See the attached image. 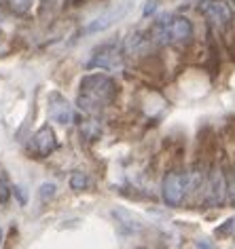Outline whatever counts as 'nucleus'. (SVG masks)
<instances>
[{
    "label": "nucleus",
    "instance_id": "obj_1",
    "mask_svg": "<svg viewBox=\"0 0 235 249\" xmlns=\"http://www.w3.org/2000/svg\"><path fill=\"white\" fill-rule=\"evenodd\" d=\"M117 97V83L106 74H87L78 87L77 106L87 114H98Z\"/></svg>",
    "mask_w": 235,
    "mask_h": 249
},
{
    "label": "nucleus",
    "instance_id": "obj_2",
    "mask_svg": "<svg viewBox=\"0 0 235 249\" xmlns=\"http://www.w3.org/2000/svg\"><path fill=\"white\" fill-rule=\"evenodd\" d=\"M153 40L159 45H174L184 42L193 36V23L182 15H161L153 26Z\"/></svg>",
    "mask_w": 235,
    "mask_h": 249
},
{
    "label": "nucleus",
    "instance_id": "obj_3",
    "mask_svg": "<svg viewBox=\"0 0 235 249\" xmlns=\"http://www.w3.org/2000/svg\"><path fill=\"white\" fill-rule=\"evenodd\" d=\"M197 186V176L195 173H180V171H172L163 179V198L165 203L172 207H178L189 190H193Z\"/></svg>",
    "mask_w": 235,
    "mask_h": 249
},
{
    "label": "nucleus",
    "instance_id": "obj_4",
    "mask_svg": "<svg viewBox=\"0 0 235 249\" xmlns=\"http://www.w3.org/2000/svg\"><path fill=\"white\" fill-rule=\"evenodd\" d=\"M87 66L100 68V70H119V68H123V55L115 42H108V45L98 47L91 53V59Z\"/></svg>",
    "mask_w": 235,
    "mask_h": 249
},
{
    "label": "nucleus",
    "instance_id": "obj_5",
    "mask_svg": "<svg viewBox=\"0 0 235 249\" xmlns=\"http://www.w3.org/2000/svg\"><path fill=\"white\" fill-rule=\"evenodd\" d=\"M129 9H132V2H121V4H117V7L108 9L106 13H102L100 17H96V19L91 21L87 28H85V34H98V32L108 30L110 26H115L117 21H121L123 17L129 13Z\"/></svg>",
    "mask_w": 235,
    "mask_h": 249
},
{
    "label": "nucleus",
    "instance_id": "obj_6",
    "mask_svg": "<svg viewBox=\"0 0 235 249\" xmlns=\"http://www.w3.org/2000/svg\"><path fill=\"white\" fill-rule=\"evenodd\" d=\"M199 11L220 30L227 28L229 21H231V9H229V4L225 0H201Z\"/></svg>",
    "mask_w": 235,
    "mask_h": 249
},
{
    "label": "nucleus",
    "instance_id": "obj_7",
    "mask_svg": "<svg viewBox=\"0 0 235 249\" xmlns=\"http://www.w3.org/2000/svg\"><path fill=\"white\" fill-rule=\"evenodd\" d=\"M47 110H49V118H51V121L59 123V124L72 123V108L61 93H58V91L49 93V108Z\"/></svg>",
    "mask_w": 235,
    "mask_h": 249
},
{
    "label": "nucleus",
    "instance_id": "obj_8",
    "mask_svg": "<svg viewBox=\"0 0 235 249\" xmlns=\"http://www.w3.org/2000/svg\"><path fill=\"white\" fill-rule=\"evenodd\" d=\"M55 148H58V140H55L53 129L49 127V124L40 127L32 138V150L39 154V157H49Z\"/></svg>",
    "mask_w": 235,
    "mask_h": 249
},
{
    "label": "nucleus",
    "instance_id": "obj_9",
    "mask_svg": "<svg viewBox=\"0 0 235 249\" xmlns=\"http://www.w3.org/2000/svg\"><path fill=\"white\" fill-rule=\"evenodd\" d=\"M225 179H222L220 173H212V178H210V184H208V195H206V203L210 207H218L225 201Z\"/></svg>",
    "mask_w": 235,
    "mask_h": 249
},
{
    "label": "nucleus",
    "instance_id": "obj_10",
    "mask_svg": "<svg viewBox=\"0 0 235 249\" xmlns=\"http://www.w3.org/2000/svg\"><path fill=\"white\" fill-rule=\"evenodd\" d=\"M87 186H89V178L85 176V173H81V171L72 173V178H70V188L72 190H85Z\"/></svg>",
    "mask_w": 235,
    "mask_h": 249
},
{
    "label": "nucleus",
    "instance_id": "obj_11",
    "mask_svg": "<svg viewBox=\"0 0 235 249\" xmlns=\"http://www.w3.org/2000/svg\"><path fill=\"white\" fill-rule=\"evenodd\" d=\"M9 2V7L15 11V13H26V11L32 7V2L34 0H7Z\"/></svg>",
    "mask_w": 235,
    "mask_h": 249
},
{
    "label": "nucleus",
    "instance_id": "obj_12",
    "mask_svg": "<svg viewBox=\"0 0 235 249\" xmlns=\"http://www.w3.org/2000/svg\"><path fill=\"white\" fill-rule=\"evenodd\" d=\"M9 198H11V186L7 179L0 178V205H7Z\"/></svg>",
    "mask_w": 235,
    "mask_h": 249
},
{
    "label": "nucleus",
    "instance_id": "obj_13",
    "mask_svg": "<svg viewBox=\"0 0 235 249\" xmlns=\"http://www.w3.org/2000/svg\"><path fill=\"white\" fill-rule=\"evenodd\" d=\"M159 9V0H144V9H142V17L153 15Z\"/></svg>",
    "mask_w": 235,
    "mask_h": 249
},
{
    "label": "nucleus",
    "instance_id": "obj_14",
    "mask_svg": "<svg viewBox=\"0 0 235 249\" xmlns=\"http://www.w3.org/2000/svg\"><path fill=\"white\" fill-rule=\"evenodd\" d=\"M55 195V184H42L40 186V198H51Z\"/></svg>",
    "mask_w": 235,
    "mask_h": 249
},
{
    "label": "nucleus",
    "instance_id": "obj_15",
    "mask_svg": "<svg viewBox=\"0 0 235 249\" xmlns=\"http://www.w3.org/2000/svg\"><path fill=\"white\" fill-rule=\"evenodd\" d=\"M229 195H231V201L235 203V173H233V176H231V179H229Z\"/></svg>",
    "mask_w": 235,
    "mask_h": 249
},
{
    "label": "nucleus",
    "instance_id": "obj_16",
    "mask_svg": "<svg viewBox=\"0 0 235 249\" xmlns=\"http://www.w3.org/2000/svg\"><path fill=\"white\" fill-rule=\"evenodd\" d=\"M15 192H17V196H20V203H26V195L21 192V188H13Z\"/></svg>",
    "mask_w": 235,
    "mask_h": 249
},
{
    "label": "nucleus",
    "instance_id": "obj_17",
    "mask_svg": "<svg viewBox=\"0 0 235 249\" xmlns=\"http://www.w3.org/2000/svg\"><path fill=\"white\" fill-rule=\"evenodd\" d=\"M197 249H212V247H210V243H206V241H201V243H199V245H197Z\"/></svg>",
    "mask_w": 235,
    "mask_h": 249
},
{
    "label": "nucleus",
    "instance_id": "obj_18",
    "mask_svg": "<svg viewBox=\"0 0 235 249\" xmlns=\"http://www.w3.org/2000/svg\"><path fill=\"white\" fill-rule=\"evenodd\" d=\"M68 2H70V4H81L83 0H68Z\"/></svg>",
    "mask_w": 235,
    "mask_h": 249
},
{
    "label": "nucleus",
    "instance_id": "obj_19",
    "mask_svg": "<svg viewBox=\"0 0 235 249\" xmlns=\"http://www.w3.org/2000/svg\"><path fill=\"white\" fill-rule=\"evenodd\" d=\"M229 224H231V226H233V230H235V217H233V220H231V222H229Z\"/></svg>",
    "mask_w": 235,
    "mask_h": 249
},
{
    "label": "nucleus",
    "instance_id": "obj_20",
    "mask_svg": "<svg viewBox=\"0 0 235 249\" xmlns=\"http://www.w3.org/2000/svg\"><path fill=\"white\" fill-rule=\"evenodd\" d=\"M0 243H2V230H0Z\"/></svg>",
    "mask_w": 235,
    "mask_h": 249
},
{
    "label": "nucleus",
    "instance_id": "obj_21",
    "mask_svg": "<svg viewBox=\"0 0 235 249\" xmlns=\"http://www.w3.org/2000/svg\"><path fill=\"white\" fill-rule=\"evenodd\" d=\"M136 249H146V247H136Z\"/></svg>",
    "mask_w": 235,
    "mask_h": 249
},
{
    "label": "nucleus",
    "instance_id": "obj_22",
    "mask_svg": "<svg viewBox=\"0 0 235 249\" xmlns=\"http://www.w3.org/2000/svg\"><path fill=\"white\" fill-rule=\"evenodd\" d=\"M233 2H235V0H233Z\"/></svg>",
    "mask_w": 235,
    "mask_h": 249
}]
</instances>
